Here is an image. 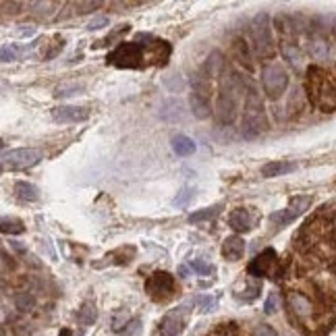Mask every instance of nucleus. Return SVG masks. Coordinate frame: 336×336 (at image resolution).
<instances>
[{
    "label": "nucleus",
    "instance_id": "3",
    "mask_svg": "<svg viewBox=\"0 0 336 336\" xmlns=\"http://www.w3.org/2000/svg\"><path fill=\"white\" fill-rule=\"evenodd\" d=\"M266 129H268V121H266L264 104H262L255 89H249L247 102H245V110H243L241 135H243V139H257L259 135H264Z\"/></svg>",
    "mask_w": 336,
    "mask_h": 336
},
{
    "label": "nucleus",
    "instance_id": "19",
    "mask_svg": "<svg viewBox=\"0 0 336 336\" xmlns=\"http://www.w3.org/2000/svg\"><path fill=\"white\" fill-rule=\"evenodd\" d=\"M189 106H191V112L197 117V119H208L210 117V102L206 100V98H201L199 94H191L189 96Z\"/></svg>",
    "mask_w": 336,
    "mask_h": 336
},
{
    "label": "nucleus",
    "instance_id": "31",
    "mask_svg": "<svg viewBox=\"0 0 336 336\" xmlns=\"http://www.w3.org/2000/svg\"><path fill=\"white\" fill-rule=\"evenodd\" d=\"M191 199H193V189L185 187V189H181V193H176V197H174L172 204H174L176 208H185Z\"/></svg>",
    "mask_w": 336,
    "mask_h": 336
},
{
    "label": "nucleus",
    "instance_id": "29",
    "mask_svg": "<svg viewBox=\"0 0 336 336\" xmlns=\"http://www.w3.org/2000/svg\"><path fill=\"white\" fill-rule=\"evenodd\" d=\"M259 290H262V282H249L247 286H245L243 295H241L239 299L245 301V303H249V301H253V299L259 295Z\"/></svg>",
    "mask_w": 336,
    "mask_h": 336
},
{
    "label": "nucleus",
    "instance_id": "2",
    "mask_svg": "<svg viewBox=\"0 0 336 336\" xmlns=\"http://www.w3.org/2000/svg\"><path fill=\"white\" fill-rule=\"evenodd\" d=\"M241 96H243V81L239 79V75L229 71V77L224 75L220 98H218V108H216V119L220 125H231L237 119Z\"/></svg>",
    "mask_w": 336,
    "mask_h": 336
},
{
    "label": "nucleus",
    "instance_id": "28",
    "mask_svg": "<svg viewBox=\"0 0 336 336\" xmlns=\"http://www.w3.org/2000/svg\"><path fill=\"white\" fill-rule=\"evenodd\" d=\"M195 305L201 313H210L216 309L218 301H216V297H210V295H199V297H195Z\"/></svg>",
    "mask_w": 336,
    "mask_h": 336
},
{
    "label": "nucleus",
    "instance_id": "20",
    "mask_svg": "<svg viewBox=\"0 0 336 336\" xmlns=\"http://www.w3.org/2000/svg\"><path fill=\"white\" fill-rule=\"evenodd\" d=\"M191 85H193V92L199 94L201 98H210V92H212V79L206 75V73H195L193 79H191Z\"/></svg>",
    "mask_w": 336,
    "mask_h": 336
},
{
    "label": "nucleus",
    "instance_id": "41",
    "mask_svg": "<svg viewBox=\"0 0 336 336\" xmlns=\"http://www.w3.org/2000/svg\"><path fill=\"white\" fill-rule=\"evenodd\" d=\"M75 7H77V9H81V13H89L92 9H98V7H100V3H77Z\"/></svg>",
    "mask_w": 336,
    "mask_h": 336
},
{
    "label": "nucleus",
    "instance_id": "34",
    "mask_svg": "<svg viewBox=\"0 0 336 336\" xmlns=\"http://www.w3.org/2000/svg\"><path fill=\"white\" fill-rule=\"evenodd\" d=\"M141 334V320H133L125 326L123 336H139Z\"/></svg>",
    "mask_w": 336,
    "mask_h": 336
},
{
    "label": "nucleus",
    "instance_id": "16",
    "mask_svg": "<svg viewBox=\"0 0 336 336\" xmlns=\"http://www.w3.org/2000/svg\"><path fill=\"white\" fill-rule=\"evenodd\" d=\"M245 253V241L241 237H227V241L222 243V255L229 262H237Z\"/></svg>",
    "mask_w": 336,
    "mask_h": 336
},
{
    "label": "nucleus",
    "instance_id": "33",
    "mask_svg": "<svg viewBox=\"0 0 336 336\" xmlns=\"http://www.w3.org/2000/svg\"><path fill=\"white\" fill-rule=\"evenodd\" d=\"M191 268H193L197 274H201V276H210V274H212V266L206 264L204 259H193V262H191Z\"/></svg>",
    "mask_w": 336,
    "mask_h": 336
},
{
    "label": "nucleus",
    "instance_id": "36",
    "mask_svg": "<svg viewBox=\"0 0 336 336\" xmlns=\"http://www.w3.org/2000/svg\"><path fill=\"white\" fill-rule=\"evenodd\" d=\"M17 56H19V48L5 44V46H3V60H5V62H11V60H17Z\"/></svg>",
    "mask_w": 336,
    "mask_h": 336
},
{
    "label": "nucleus",
    "instance_id": "27",
    "mask_svg": "<svg viewBox=\"0 0 336 336\" xmlns=\"http://www.w3.org/2000/svg\"><path fill=\"white\" fill-rule=\"evenodd\" d=\"M15 305L19 311H31L35 305V297L31 293H17L15 295Z\"/></svg>",
    "mask_w": 336,
    "mask_h": 336
},
{
    "label": "nucleus",
    "instance_id": "38",
    "mask_svg": "<svg viewBox=\"0 0 336 336\" xmlns=\"http://www.w3.org/2000/svg\"><path fill=\"white\" fill-rule=\"evenodd\" d=\"M106 25H108V19H106V17H96V19L89 21L87 29H89V31H94V29H102V27H106Z\"/></svg>",
    "mask_w": 336,
    "mask_h": 336
},
{
    "label": "nucleus",
    "instance_id": "30",
    "mask_svg": "<svg viewBox=\"0 0 336 336\" xmlns=\"http://www.w3.org/2000/svg\"><path fill=\"white\" fill-rule=\"evenodd\" d=\"M218 212H220V208H218V206H216V208H206V210H201V212H195V214H191V216H189V222H201V220H210V218H214Z\"/></svg>",
    "mask_w": 336,
    "mask_h": 336
},
{
    "label": "nucleus",
    "instance_id": "8",
    "mask_svg": "<svg viewBox=\"0 0 336 336\" xmlns=\"http://www.w3.org/2000/svg\"><path fill=\"white\" fill-rule=\"evenodd\" d=\"M42 160V152L33 147H19L3 154V170H25Z\"/></svg>",
    "mask_w": 336,
    "mask_h": 336
},
{
    "label": "nucleus",
    "instance_id": "14",
    "mask_svg": "<svg viewBox=\"0 0 336 336\" xmlns=\"http://www.w3.org/2000/svg\"><path fill=\"white\" fill-rule=\"evenodd\" d=\"M280 52H282L284 60L293 66V69H301V66H303V56H301V50H299V46L295 42L282 38L280 40Z\"/></svg>",
    "mask_w": 336,
    "mask_h": 336
},
{
    "label": "nucleus",
    "instance_id": "24",
    "mask_svg": "<svg viewBox=\"0 0 336 336\" xmlns=\"http://www.w3.org/2000/svg\"><path fill=\"white\" fill-rule=\"evenodd\" d=\"M15 193L19 199H23V201H38L40 199V191L35 185L31 183H25V181H19L15 185Z\"/></svg>",
    "mask_w": 336,
    "mask_h": 336
},
{
    "label": "nucleus",
    "instance_id": "23",
    "mask_svg": "<svg viewBox=\"0 0 336 336\" xmlns=\"http://www.w3.org/2000/svg\"><path fill=\"white\" fill-rule=\"evenodd\" d=\"M195 141L193 139H189L187 135H174L172 137V150H174V154H178V156H191L193 152H195Z\"/></svg>",
    "mask_w": 336,
    "mask_h": 336
},
{
    "label": "nucleus",
    "instance_id": "13",
    "mask_svg": "<svg viewBox=\"0 0 336 336\" xmlns=\"http://www.w3.org/2000/svg\"><path fill=\"white\" fill-rule=\"evenodd\" d=\"M286 299H288L290 311H293L299 320H309L313 316V305H311V301L305 295L297 293V290H290Z\"/></svg>",
    "mask_w": 336,
    "mask_h": 336
},
{
    "label": "nucleus",
    "instance_id": "42",
    "mask_svg": "<svg viewBox=\"0 0 336 336\" xmlns=\"http://www.w3.org/2000/svg\"><path fill=\"white\" fill-rule=\"evenodd\" d=\"M33 33H35V27H31V25H29L27 29H19V31H17L19 38H29V35H33Z\"/></svg>",
    "mask_w": 336,
    "mask_h": 336
},
{
    "label": "nucleus",
    "instance_id": "18",
    "mask_svg": "<svg viewBox=\"0 0 336 336\" xmlns=\"http://www.w3.org/2000/svg\"><path fill=\"white\" fill-rule=\"evenodd\" d=\"M307 50L316 60H326L328 54H330V46H328V42L322 35H311L309 44H307Z\"/></svg>",
    "mask_w": 336,
    "mask_h": 336
},
{
    "label": "nucleus",
    "instance_id": "35",
    "mask_svg": "<svg viewBox=\"0 0 336 336\" xmlns=\"http://www.w3.org/2000/svg\"><path fill=\"white\" fill-rule=\"evenodd\" d=\"M125 31H129V25H121V27H119L117 31H112V33H110V35H108L106 40L98 42V44H96V48H100V46H106V44H112V42H115V40H119V35H121V33H125Z\"/></svg>",
    "mask_w": 336,
    "mask_h": 336
},
{
    "label": "nucleus",
    "instance_id": "25",
    "mask_svg": "<svg viewBox=\"0 0 336 336\" xmlns=\"http://www.w3.org/2000/svg\"><path fill=\"white\" fill-rule=\"evenodd\" d=\"M77 320H79V324H83V326L94 324V322H96V305H94L92 301H85V303L81 305V309L77 311Z\"/></svg>",
    "mask_w": 336,
    "mask_h": 336
},
{
    "label": "nucleus",
    "instance_id": "9",
    "mask_svg": "<svg viewBox=\"0 0 336 336\" xmlns=\"http://www.w3.org/2000/svg\"><path fill=\"white\" fill-rule=\"evenodd\" d=\"M309 206H311V197H307V195L293 197V199H290V204L284 210H278V212H274L270 216V222L274 224L276 229H284L293 220H297L305 210H309Z\"/></svg>",
    "mask_w": 336,
    "mask_h": 336
},
{
    "label": "nucleus",
    "instance_id": "32",
    "mask_svg": "<svg viewBox=\"0 0 336 336\" xmlns=\"http://www.w3.org/2000/svg\"><path fill=\"white\" fill-rule=\"evenodd\" d=\"M77 92H81V85H77V83H62V85L56 87L54 96H75Z\"/></svg>",
    "mask_w": 336,
    "mask_h": 336
},
{
    "label": "nucleus",
    "instance_id": "1",
    "mask_svg": "<svg viewBox=\"0 0 336 336\" xmlns=\"http://www.w3.org/2000/svg\"><path fill=\"white\" fill-rule=\"evenodd\" d=\"M170 56V44L164 40H152L150 44L121 42L115 52L108 54V64L121 69H141L147 64H166Z\"/></svg>",
    "mask_w": 336,
    "mask_h": 336
},
{
    "label": "nucleus",
    "instance_id": "26",
    "mask_svg": "<svg viewBox=\"0 0 336 336\" xmlns=\"http://www.w3.org/2000/svg\"><path fill=\"white\" fill-rule=\"evenodd\" d=\"M0 231H3L5 235H19V233H23V222H21L19 218H9L5 216L3 222H0Z\"/></svg>",
    "mask_w": 336,
    "mask_h": 336
},
{
    "label": "nucleus",
    "instance_id": "6",
    "mask_svg": "<svg viewBox=\"0 0 336 336\" xmlns=\"http://www.w3.org/2000/svg\"><path fill=\"white\" fill-rule=\"evenodd\" d=\"M262 87L268 98H280L288 87V75L280 64H266L262 71Z\"/></svg>",
    "mask_w": 336,
    "mask_h": 336
},
{
    "label": "nucleus",
    "instance_id": "15",
    "mask_svg": "<svg viewBox=\"0 0 336 336\" xmlns=\"http://www.w3.org/2000/svg\"><path fill=\"white\" fill-rule=\"evenodd\" d=\"M297 168L295 162H288V160H276V162H268L262 166V176L264 178H274V176H282L288 174Z\"/></svg>",
    "mask_w": 336,
    "mask_h": 336
},
{
    "label": "nucleus",
    "instance_id": "21",
    "mask_svg": "<svg viewBox=\"0 0 336 336\" xmlns=\"http://www.w3.org/2000/svg\"><path fill=\"white\" fill-rule=\"evenodd\" d=\"M224 71V60H222V54L220 52H212L204 64V69H201V73H206L210 79L212 77H218L220 73Z\"/></svg>",
    "mask_w": 336,
    "mask_h": 336
},
{
    "label": "nucleus",
    "instance_id": "11",
    "mask_svg": "<svg viewBox=\"0 0 336 336\" xmlns=\"http://www.w3.org/2000/svg\"><path fill=\"white\" fill-rule=\"evenodd\" d=\"M52 119L56 123H83L89 119L85 106H56L52 108Z\"/></svg>",
    "mask_w": 336,
    "mask_h": 336
},
{
    "label": "nucleus",
    "instance_id": "17",
    "mask_svg": "<svg viewBox=\"0 0 336 336\" xmlns=\"http://www.w3.org/2000/svg\"><path fill=\"white\" fill-rule=\"evenodd\" d=\"M229 224H231L235 231H239V233H247L251 229V216H249V212L245 210V208H237V210L231 212Z\"/></svg>",
    "mask_w": 336,
    "mask_h": 336
},
{
    "label": "nucleus",
    "instance_id": "5",
    "mask_svg": "<svg viewBox=\"0 0 336 336\" xmlns=\"http://www.w3.org/2000/svg\"><path fill=\"white\" fill-rule=\"evenodd\" d=\"M307 89H309V94H311V100L316 102L320 108L332 110L336 106V87L324 77L322 71H318V69H311L309 71Z\"/></svg>",
    "mask_w": 336,
    "mask_h": 336
},
{
    "label": "nucleus",
    "instance_id": "37",
    "mask_svg": "<svg viewBox=\"0 0 336 336\" xmlns=\"http://www.w3.org/2000/svg\"><path fill=\"white\" fill-rule=\"evenodd\" d=\"M276 309H278V297H276V293H272L270 297H268L266 305H264V311L268 313V316H272V313H276Z\"/></svg>",
    "mask_w": 336,
    "mask_h": 336
},
{
    "label": "nucleus",
    "instance_id": "22",
    "mask_svg": "<svg viewBox=\"0 0 336 336\" xmlns=\"http://www.w3.org/2000/svg\"><path fill=\"white\" fill-rule=\"evenodd\" d=\"M235 58L245 66L247 71H253V58L249 54V46L245 40H237L235 42Z\"/></svg>",
    "mask_w": 336,
    "mask_h": 336
},
{
    "label": "nucleus",
    "instance_id": "40",
    "mask_svg": "<svg viewBox=\"0 0 336 336\" xmlns=\"http://www.w3.org/2000/svg\"><path fill=\"white\" fill-rule=\"evenodd\" d=\"M208 336H233V328H227V326H220V328H216L212 334H208Z\"/></svg>",
    "mask_w": 336,
    "mask_h": 336
},
{
    "label": "nucleus",
    "instance_id": "7",
    "mask_svg": "<svg viewBox=\"0 0 336 336\" xmlns=\"http://www.w3.org/2000/svg\"><path fill=\"white\" fill-rule=\"evenodd\" d=\"M145 290L156 303H166L176 293L174 276H170L168 272H154L145 282Z\"/></svg>",
    "mask_w": 336,
    "mask_h": 336
},
{
    "label": "nucleus",
    "instance_id": "10",
    "mask_svg": "<svg viewBox=\"0 0 336 336\" xmlns=\"http://www.w3.org/2000/svg\"><path fill=\"white\" fill-rule=\"evenodd\" d=\"M185 320H187V305L168 311L164 320L160 322V336H178L185 328Z\"/></svg>",
    "mask_w": 336,
    "mask_h": 336
},
{
    "label": "nucleus",
    "instance_id": "12",
    "mask_svg": "<svg viewBox=\"0 0 336 336\" xmlns=\"http://www.w3.org/2000/svg\"><path fill=\"white\" fill-rule=\"evenodd\" d=\"M274 266H276V251H274V249H266V251H262V253L249 264L247 272H249L251 276H257V278H259V276L272 274Z\"/></svg>",
    "mask_w": 336,
    "mask_h": 336
},
{
    "label": "nucleus",
    "instance_id": "39",
    "mask_svg": "<svg viewBox=\"0 0 336 336\" xmlns=\"http://www.w3.org/2000/svg\"><path fill=\"white\" fill-rule=\"evenodd\" d=\"M257 336H278L270 326H266V324H259L257 326Z\"/></svg>",
    "mask_w": 336,
    "mask_h": 336
},
{
    "label": "nucleus",
    "instance_id": "4",
    "mask_svg": "<svg viewBox=\"0 0 336 336\" xmlns=\"http://www.w3.org/2000/svg\"><path fill=\"white\" fill-rule=\"evenodd\" d=\"M251 40H253V50L259 58H272L276 52L274 40H272V27H270V19L266 13L255 15L253 23H251Z\"/></svg>",
    "mask_w": 336,
    "mask_h": 336
}]
</instances>
